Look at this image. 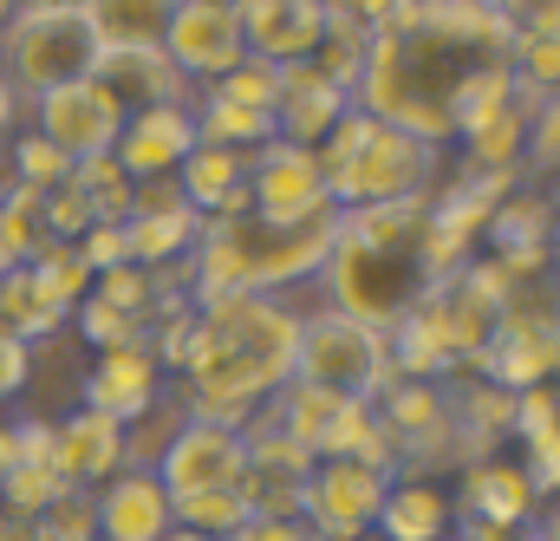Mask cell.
<instances>
[{"label":"cell","instance_id":"17","mask_svg":"<svg viewBox=\"0 0 560 541\" xmlns=\"http://www.w3.org/2000/svg\"><path fill=\"white\" fill-rule=\"evenodd\" d=\"M131 463V430H118L112 417H98V411H72L66 424H52V476L66 483V490H98V483H112L118 470Z\"/></svg>","mask_w":560,"mask_h":541},{"label":"cell","instance_id":"6","mask_svg":"<svg viewBox=\"0 0 560 541\" xmlns=\"http://www.w3.org/2000/svg\"><path fill=\"white\" fill-rule=\"evenodd\" d=\"M293 379L326 392V399H346V405H378L398 372H392V339L339 307H319L300 320V359H293Z\"/></svg>","mask_w":560,"mask_h":541},{"label":"cell","instance_id":"2","mask_svg":"<svg viewBox=\"0 0 560 541\" xmlns=\"http://www.w3.org/2000/svg\"><path fill=\"white\" fill-rule=\"evenodd\" d=\"M300 307L280 293H209L196 300L189 346H183V385H189V417L215 424H255L293 385L300 359Z\"/></svg>","mask_w":560,"mask_h":541},{"label":"cell","instance_id":"13","mask_svg":"<svg viewBox=\"0 0 560 541\" xmlns=\"http://www.w3.org/2000/svg\"><path fill=\"white\" fill-rule=\"evenodd\" d=\"M125 242H131V268H176V255L189 262L196 242H202V216L183 203L176 176L170 183H138L131 196V216H125Z\"/></svg>","mask_w":560,"mask_h":541},{"label":"cell","instance_id":"39","mask_svg":"<svg viewBox=\"0 0 560 541\" xmlns=\"http://www.w3.org/2000/svg\"><path fill=\"white\" fill-rule=\"evenodd\" d=\"M535 536H541V541H560V503H548V509L535 516Z\"/></svg>","mask_w":560,"mask_h":541},{"label":"cell","instance_id":"31","mask_svg":"<svg viewBox=\"0 0 560 541\" xmlns=\"http://www.w3.org/2000/svg\"><path fill=\"white\" fill-rule=\"evenodd\" d=\"M215 99H229V105H248V112H275V92H280V66H261V59H242L235 72H222L215 85H209Z\"/></svg>","mask_w":560,"mask_h":541},{"label":"cell","instance_id":"4","mask_svg":"<svg viewBox=\"0 0 560 541\" xmlns=\"http://www.w3.org/2000/svg\"><path fill=\"white\" fill-rule=\"evenodd\" d=\"M339 235V209H313V216H215L202 222V242L189 255V300L209 293H293L313 287Z\"/></svg>","mask_w":560,"mask_h":541},{"label":"cell","instance_id":"33","mask_svg":"<svg viewBox=\"0 0 560 541\" xmlns=\"http://www.w3.org/2000/svg\"><path fill=\"white\" fill-rule=\"evenodd\" d=\"M489 7L515 39H555L560 33V0H489Z\"/></svg>","mask_w":560,"mask_h":541},{"label":"cell","instance_id":"30","mask_svg":"<svg viewBox=\"0 0 560 541\" xmlns=\"http://www.w3.org/2000/svg\"><path fill=\"white\" fill-rule=\"evenodd\" d=\"M59 183H72V163H66L46 137H39V131H20V137H13V189L46 196V189H59Z\"/></svg>","mask_w":560,"mask_h":541},{"label":"cell","instance_id":"1","mask_svg":"<svg viewBox=\"0 0 560 541\" xmlns=\"http://www.w3.org/2000/svg\"><path fill=\"white\" fill-rule=\"evenodd\" d=\"M515 33L495 20L489 0H405L365 39L352 105L443 150L515 112Z\"/></svg>","mask_w":560,"mask_h":541},{"label":"cell","instance_id":"16","mask_svg":"<svg viewBox=\"0 0 560 541\" xmlns=\"http://www.w3.org/2000/svg\"><path fill=\"white\" fill-rule=\"evenodd\" d=\"M242 46L261 66H306L326 39V7L319 0H235Z\"/></svg>","mask_w":560,"mask_h":541},{"label":"cell","instance_id":"38","mask_svg":"<svg viewBox=\"0 0 560 541\" xmlns=\"http://www.w3.org/2000/svg\"><path fill=\"white\" fill-rule=\"evenodd\" d=\"M92 0H13V13H85Z\"/></svg>","mask_w":560,"mask_h":541},{"label":"cell","instance_id":"40","mask_svg":"<svg viewBox=\"0 0 560 541\" xmlns=\"http://www.w3.org/2000/svg\"><path fill=\"white\" fill-rule=\"evenodd\" d=\"M7 125H13V85L0 79V131H7Z\"/></svg>","mask_w":560,"mask_h":541},{"label":"cell","instance_id":"26","mask_svg":"<svg viewBox=\"0 0 560 541\" xmlns=\"http://www.w3.org/2000/svg\"><path fill=\"white\" fill-rule=\"evenodd\" d=\"M72 333H79L92 353H125V346H143V339H150V320L112 307V300H98V293H85V300L72 307Z\"/></svg>","mask_w":560,"mask_h":541},{"label":"cell","instance_id":"24","mask_svg":"<svg viewBox=\"0 0 560 541\" xmlns=\"http://www.w3.org/2000/svg\"><path fill=\"white\" fill-rule=\"evenodd\" d=\"M72 326V307L39 280V268H0V333H13L20 346H39L52 333Z\"/></svg>","mask_w":560,"mask_h":541},{"label":"cell","instance_id":"27","mask_svg":"<svg viewBox=\"0 0 560 541\" xmlns=\"http://www.w3.org/2000/svg\"><path fill=\"white\" fill-rule=\"evenodd\" d=\"M39 249H46L39 196L7 183V196H0V268H26V262H39Z\"/></svg>","mask_w":560,"mask_h":541},{"label":"cell","instance_id":"22","mask_svg":"<svg viewBox=\"0 0 560 541\" xmlns=\"http://www.w3.org/2000/svg\"><path fill=\"white\" fill-rule=\"evenodd\" d=\"M176 189H183V203H189L202 222H215V216H242V209H248V157L196 143L189 163L176 170Z\"/></svg>","mask_w":560,"mask_h":541},{"label":"cell","instance_id":"8","mask_svg":"<svg viewBox=\"0 0 560 541\" xmlns=\"http://www.w3.org/2000/svg\"><path fill=\"white\" fill-rule=\"evenodd\" d=\"M392 476L398 470L372 463V457H326V463H313V476L300 490V522L319 541H372Z\"/></svg>","mask_w":560,"mask_h":541},{"label":"cell","instance_id":"25","mask_svg":"<svg viewBox=\"0 0 560 541\" xmlns=\"http://www.w3.org/2000/svg\"><path fill=\"white\" fill-rule=\"evenodd\" d=\"M183 0H92L85 26L98 33V53H163V33Z\"/></svg>","mask_w":560,"mask_h":541},{"label":"cell","instance_id":"14","mask_svg":"<svg viewBox=\"0 0 560 541\" xmlns=\"http://www.w3.org/2000/svg\"><path fill=\"white\" fill-rule=\"evenodd\" d=\"M170 529H176V509L150 463H125L112 483L92 490V536L98 541H163Z\"/></svg>","mask_w":560,"mask_h":541},{"label":"cell","instance_id":"15","mask_svg":"<svg viewBox=\"0 0 560 541\" xmlns=\"http://www.w3.org/2000/svg\"><path fill=\"white\" fill-rule=\"evenodd\" d=\"M248 209L261 216H313V209H332L326 196V176H319V157L306 143H261L248 157Z\"/></svg>","mask_w":560,"mask_h":541},{"label":"cell","instance_id":"9","mask_svg":"<svg viewBox=\"0 0 560 541\" xmlns=\"http://www.w3.org/2000/svg\"><path fill=\"white\" fill-rule=\"evenodd\" d=\"M150 470L170 490V503L209 496V490H242L248 483V430L242 424H215V417H183L163 437V450L150 457Z\"/></svg>","mask_w":560,"mask_h":541},{"label":"cell","instance_id":"41","mask_svg":"<svg viewBox=\"0 0 560 541\" xmlns=\"http://www.w3.org/2000/svg\"><path fill=\"white\" fill-rule=\"evenodd\" d=\"M163 541H222V536H196V529H170Z\"/></svg>","mask_w":560,"mask_h":541},{"label":"cell","instance_id":"20","mask_svg":"<svg viewBox=\"0 0 560 541\" xmlns=\"http://www.w3.org/2000/svg\"><path fill=\"white\" fill-rule=\"evenodd\" d=\"M352 112V92L346 85H332L313 59L306 66H280V92H275V137L287 143H306V150H319L326 131L339 125Z\"/></svg>","mask_w":560,"mask_h":541},{"label":"cell","instance_id":"32","mask_svg":"<svg viewBox=\"0 0 560 541\" xmlns=\"http://www.w3.org/2000/svg\"><path fill=\"white\" fill-rule=\"evenodd\" d=\"M33 268H39V280H46L66 307H79V300L92 293V280H98V274L85 268V255H79V249H66V242H46Z\"/></svg>","mask_w":560,"mask_h":541},{"label":"cell","instance_id":"36","mask_svg":"<svg viewBox=\"0 0 560 541\" xmlns=\"http://www.w3.org/2000/svg\"><path fill=\"white\" fill-rule=\"evenodd\" d=\"M235 541H319V536H313V529L293 516V522H248Z\"/></svg>","mask_w":560,"mask_h":541},{"label":"cell","instance_id":"29","mask_svg":"<svg viewBox=\"0 0 560 541\" xmlns=\"http://www.w3.org/2000/svg\"><path fill=\"white\" fill-rule=\"evenodd\" d=\"M72 183H79V196L92 203V216L98 222H125L131 216V196H138V183L112 163V157H92V163H79L72 170Z\"/></svg>","mask_w":560,"mask_h":541},{"label":"cell","instance_id":"11","mask_svg":"<svg viewBox=\"0 0 560 541\" xmlns=\"http://www.w3.org/2000/svg\"><path fill=\"white\" fill-rule=\"evenodd\" d=\"M33 131L79 170L92 157H112V143L125 131V112L112 105V92L98 79H79V85H59V92L33 99Z\"/></svg>","mask_w":560,"mask_h":541},{"label":"cell","instance_id":"10","mask_svg":"<svg viewBox=\"0 0 560 541\" xmlns=\"http://www.w3.org/2000/svg\"><path fill=\"white\" fill-rule=\"evenodd\" d=\"M163 59H170V72L189 92H209L222 72H235L248 59L235 7L229 0H183L176 20H170V33H163Z\"/></svg>","mask_w":560,"mask_h":541},{"label":"cell","instance_id":"21","mask_svg":"<svg viewBox=\"0 0 560 541\" xmlns=\"http://www.w3.org/2000/svg\"><path fill=\"white\" fill-rule=\"evenodd\" d=\"M456 496L443 483H430L423 470H398L385 490V509L372 522V541H456Z\"/></svg>","mask_w":560,"mask_h":541},{"label":"cell","instance_id":"35","mask_svg":"<svg viewBox=\"0 0 560 541\" xmlns=\"http://www.w3.org/2000/svg\"><path fill=\"white\" fill-rule=\"evenodd\" d=\"M26 379H33V346H20L13 333H0V405H7V399H20V392H26Z\"/></svg>","mask_w":560,"mask_h":541},{"label":"cell","instance_id":"5","mask_svg":"<svg viewBox=\"0 0 560 541\" xmlns=\"http://www.w3.org/2000/svg\"><path fill=\"white\" fill-rule=\"evenodd\" d=\"M313 157H319V176H326L332 209H378V203L430 196V170H436V150L430 143L405 137L398 125H378L359 105L326 131V143Z\"/></svg>","mask_w":560,"mask_h":541},{"label":"cell","instance_id":"37","mask_svg":"<svg viewBox=\"0 0 560 541\" xmlns=\"http://www.w3.org/2000/svg\"><path fill=\"white\" fill-rule=\"evenodd\" d=\"M456 541H541V536H535V522H522V529H463Z\"/></svg>","mask_w":560,"mask_h":541},{"label":"cell","instance_id":"12","mask_svg":"<svg viewBox=\"0 0 560 541\" xmlns=\"http://www.w3.org/2000/svg\"><path fill=\"white\" fill-rule=\"evenodd\" d=\"M196 150V99H170V105H150L131 112L125 131L112 143V163L131 176V183H170Z\"/></svg>","mask_w":560,"mask_h":541},{"label":"cell","instance_id":"7","mask_svg":"<svg viewBox=\"0 0 560 541\" xmlns=\"http://www.w3.org/2000/svg\"><path fill=\"white\" fill-rule=\"evenodd\" d=\"M98 66V33L85 13H13L0 26V79L13 99H46L59 85L92 79Z\"/></svg>","mask_w":560,"mask_h":541},{"label":"cell","instance_id":"3","mask_svg":"<svg viewBox=\"0 0 560 541\" xmlns=\"http://www.w3.org/2000/svg\"><path fill=\"white\" fill-rule=\"evenodd\" d=\"M436 280H443V268H436V203L430 196L339 209V235L319 268L326 307L392 333L418 313Z\"/></svg>","mask_w":560,"mask_h":541},{"label":"cell","instance_id":"28","mask_svg":"<svg viewBox=\"0 0 560 541\" xmlns=\"http://www.w3.org/2000/svg\"><path fill=\"white\" fill-rule=\"evenodd\" d=\"M176 509V529H196V536H222L235 541L248 522H255V509H248V496L242 490H209V496H183V503H170Z\"/></svg>","mask_w":560,"mask_h":541},{"label":"cell","instance_id":"18","mask_svg":"<svg viewBox=\"0 0 560 541\" xmlns=\"http://www.w3.org/2000/svg\"><path fill=\"white\" fill-rule=\"evenodd\" d=\"M163 405V366L150 359V346H125V353H98V366L85 372V411L112 417L118 430L143 424Z\"/></svg>","mask_w":560,"mask_h":541},{"label":"cell","instance_id":"42","mask_svg":"<svg viewBox=\"0 0 560 541\" xmlns=\"http://www.w3.org/2000/svg\"><path fill=\"white\" fill-rule=\"evenodd\" d=\"M7 20H13V0H0V26H7Z\"/></svg>","mask_w":560,"mask_h":541},{"label":"cell","instance_id":"34","mask_svg":"<svg viewBox=\"0 0 560 541\" xmlns=\"http://www.w3.org/2000/svg\"><path fill=\"white\" fill-rule=\"evenodd\" d=\"M79 255H85V268L105 274V268H125L131 262V242H125V222H92L85 229V242H79Z\"/></svg>","mask_w":560,"mask_h":541},{"label":"cell","instance_id":"19","mask_svg":"<svg viewBox=\"0 0 560 541\" xmlns=\"http://www.w3.org/2000/svg\"><path fill=\"white\" fill-rule=\"evenodd\" d=\"M450 496H456V522L463 529H522L541 509V496L522 476V463H502V457H476L463 490H450Z\"/></svg>","mask_w":560,"mask_h":541},{"label":"cell","instance_id":"23","mask_svg":"<svg viewBox=\"0 0 560 541\" xmlns=\"http://www.w3.org/2000/svg\"><path fill=\"white\" fill-rule=\"evenodd\" d=\"M92 79L112 92V105H118L125 118H131V112H150V105H170V99H196V92L170 72L163 53H98Z\"/></svg>","mask_w":560,"mask_h":541}]
</instances>
